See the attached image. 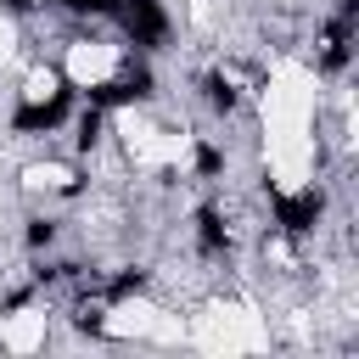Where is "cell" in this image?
<instances>
[{
  "label": "cell",
  "mask_w": 359,
  "mask_h": 359,
  "mask_svg": "<svg viewBox=\"0 0 359 359\" xmlns=\"http://www.w3.org/2000/svg\"><path fill=\"white\" fill-rule=\"evenodd\" d=\"M62 314L50 303H0V348L6 353H39L50 348V325Z\"/></svg>",
  "instance_id": "obj_4"
},
{
  "label": "cell",
  "mask_w": 359,
  "mask_h": 359,
  "mask_svg": "<svg viewBox=\"0 0 359 359\" xmlns=\"http://www.w3.org/2000/svg\"><path fill=\"white\" fill-rule=\"evenodd\" d=\"M252 107L269 191L280 202H303L320 174V112H325L320 67H309L303 56H275L264 84L252 90Z\"/></svg>",
  "instance_id": "obj_1"
},
{
  "label": "cell",
  "mask_w": 359,
  "mask_h": 359,
  "mask_svg": "<svg viewBox=\"0 0 359 359\" xmlns=\"http://www.w3.org/2000/svg\"><path fill=\"white\" fill-rule=\"evenodd\" d=\"M62 101H67V79L56 73V62H45V56L22 62L17 90H11V112H17V123H50V118L62 112Z\"/></svg>",
  "instance_id": "obj_3"
},
{
  "label": "cell",
  "mask_w": 359,
  "mask_h": 359,
  "mask_svg": "<svg viewBox=\"0 0 359 359\" xmlns=\"http://www.w3.org/2000/svg\"><path fill=\"white\" fill-rule=\"evenodd\" d=\"M22 62V17L11 0H0V73Z\"/></svg>",
  "instance_id": "obj_5"
},
{
  "label": "cell",
  "mask_w": 359,
  "mask_h": 359,
  "mask_svg": "<svg viewBox=\"0 0 359 359\" xmlns=\"http://www.w3.org/2000/svg\"><path fill=\"white\" fill-rule=\"evenodd\" d=\"M56 73H62L67 90H79V95L112 90V84L123 79V45L107 39V34H67V39H62V56H56Z\"/></svg>",
  "instance_id": "obj_2"
}]
</instances>
